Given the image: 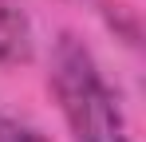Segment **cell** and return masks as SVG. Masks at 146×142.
<instances>
[{
  "label": "cell",
  "instance_id": "1",
  "mask_svg": "<svg viewBox=\"0 0 146 142\" xmlns=\"http://www.w3.org/2000/svg\"><path fill=\"white\" fill-rule=\"evenodd\" d=\"M51 83L59 95L63 118L79 142H134L122 118L119 95L99 75L91 51L75 36H63L51 59Z\"/></svg>",
  "mask_w": 146,
  "mask_h": 142
},
{
  "label": "cell",
  "instance_id": "2",
  "mask_svg": "<svg viewBox=\"0 0 146 142\" xmlns=\"http://www.w3.org/2000/svg\"><path fill=\"white\" fill-rule=\"evenodd\" d=\"M28 55V24L8 4H0V59H24Z\"/></svg>",
  "mask_w": 146,
  "mask_h": 142
},
{
  "label": "cell",
  "instance_id": "3",
  "mask_svg": "<svg viewBox=\"0 0 146 142\" xmlns=\"http://www.w3.org/2000/svg\"><path fill=\"white\" fill-rule=\"evenodd\" d=\"M0 142H48V138L36 134L32 126H20L16 118H4V115H0Z\"/></svg>",
  "mask_w": 146,
  "mask_h": 142
}]
</instances>
